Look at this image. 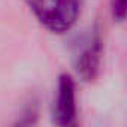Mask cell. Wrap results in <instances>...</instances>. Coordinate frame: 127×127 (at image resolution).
Returning a JSON list of instances; mask_svg holds the SVG:
<instances>
[{"label":"cell","mask_w":127,"mask_h":127,"mask_svg":"<svg viewBox=\"0 0 127 127\" xmlns=\"http://www.w3.org/2000/svg\"><path fill=\"white\" fill-rule=\"evenodd\" d=\"M34 18L51 33H66L78 23L79 0H26Z\"/></svg>","instance_id":"1"},{"label":"cell","mask_w":127,"mask_h":127,"mask_svg":"<svg viewBox=\"0 0 127 127\" xmlns=\"http://www.w3.org/2000/svg\"><path fill=\"white\" fill-rule=\"evenodd\" d=\"M52 121L55 127H79L76 85L67 73H61L57 79L52 100Z\"/></svg>","instance_id":"2"},{"label":"cell","mask_w":127,"mask_h":127,"mask_svg":"<svg viewBox=\"0 0 127 127\" xmlns=\"http://www.w3.org/2000/svg\"><path fill=\"white\" fill-rule=\"evenodd\" d=\"M102 37L97 29L85 33L73 49V66L82 81H93L100 69Z\"/></svg>","instance_id":"3"},{"label":"cell","mask_w":127,"mask_h":127,"mask_svg":"<svg viewBox=\"0 0 127 127\" xmlns=\"http://www.w3.org/2000/svg\"><path fill=\"white\" fill-rule=\"evenodd\" d=\"M111 11L112 17L117 21H124L126 17V0H111Z\"/></svg>","instance_id":"4"}]
</instances>
